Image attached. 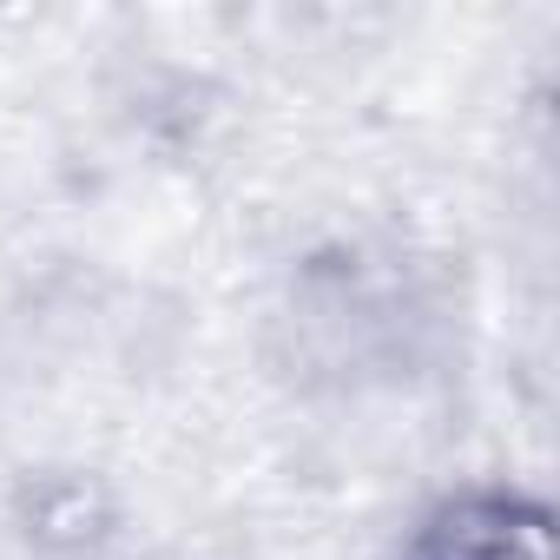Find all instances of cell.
I'll use <instances>...</instances> for the list:
<instances>
[{
    "instance_id": "obj_1",
    "label": "cell",
    "mask_w": 560,
    "mask_h": 560,
    "mask_svg": "<svg viewBox=\"0 0 560 560\" xmlns=\"http://www.w3.org/2000/svg\"><path fill=\"white\" fill-rule=\"evenodd\" d=\"M402 560H560V527L521 488H455L409 527Z\"/></svg>"
},
{
    "instance_id": "obj_2",
    "label": "cell",
    "mask_w": 560,
    "mask_h": 560,
    "mask_svg": "<svg viewBox=\"0 0 560 560\" xmlns=\"http://www.w3.org/2000/svg\"><path fill=\"white\" fill-rule=\"evenodd\" d=\"M21 534L54 560H86L113 534V494L80 468L34 475L21 488Z\"/></svg>"
}]
</instances>
